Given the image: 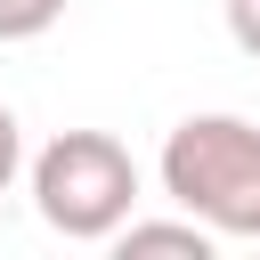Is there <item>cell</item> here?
<instances>
[{
	"label": "cell",
	"mask_w": 260,
	"mask_h": 260,
	"mask_svg": "<svg viewBox=\"0 0 260 260\" xmlns=\"http://www.w3.org/2000/svg\"><path fill=\"white\" fill-rule=\"evenodd\" d=\"M219 16H228V41L244 57H260V0H219Z\"/></svg>",
	"instance_id": "5"
},
{
	"label": "cell",
	"mask_w": 260,
	"mask_h": 260,
	"mask_svg": "<svg viewBox=\"0 0 260 260\" xmlns=\"http://www.w3.org/2000/svg\"><path fill=\"white\" fill-rule=\"evenodd\" d=\"M32 211L73 236V244H106L130 228L138 211V162L122 138L106 130H57L41 154H32Z\"/></svg>",
	"instance_id": "2"
},
{
	"label": "cell",
	"mask_w": 260,
	"mask_h": 260,
	"mask_svg": "<svg viewBox=\"0 0 260 260\" xmlns=\"http://www.w3.org/2000/svg\"><path fill=\"white\" fill-rule=\"evenodd\" d=\"M122 252H187V260H211V228L195 211H179V219H130L122 228Z\"/></svg>",
	"instance_id": "3"
},
{
	"label": "cell",
	"mask_w": 260,
	"mask_h": 260,
	"mask_svg": "<svg viewBox=\"0 0 260 260\" xmlns=\"http://www.w3.org/2000/svg\"><path fill=\"white\" fill-rule=\"evenodd\" d=\"M65 16V0H0V41H41Z\"/></svg>",
	"instance_id": "4"
},
{
	"label": "cell",
	"mask_w": 260,
	"mask_h": 260,
	"mask_svg": "<svg viewBox=\"0 0 260 260\" xmlns=\"http://www.w3.org/2000/svg\"><path fill=\"white\" fill-rule=\"evenodd\" d=\"M162 195L195 211L211 236H260V122L244 114H187L162 138Z\"/></svg>",
	"instance_id": "1"
},
{
	"label": "cell",
	"mask_w": 260,
	"mask_h": 260,
	"mask_svg": "<svg viewBox=\"0 0 260 260\" xmlns=\"http://www.w3.org/2000/svg\"><path fill=\"white\" fill-rule=\"evenodd\" d=\"M24 171V130H16V114L0 106V195H8V179Z\"/></svg>",
	"instance_id": "6"
}]
</instances>
